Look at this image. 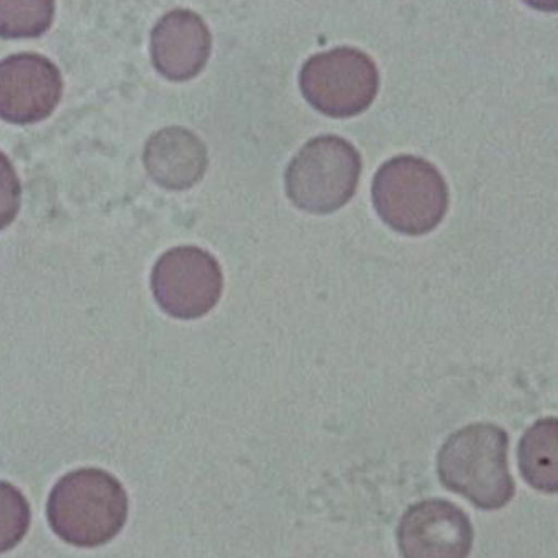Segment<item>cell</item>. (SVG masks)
<instances>
[{
    "label": "cell",
    "instance_id": "ba28073f",
    "mask_svg": "<svg viewBox=\"0 0 558 558\" xmlns=\"http://www.w3.org/2000/svg\"><path fill=\"white\" fill-rule=\"evenodd\" d=\"M61 71L50 59L31 52L0 61V119L34 124L49 118L61 102Z\"/></svg>",
    "mask_w": 558,
    "mask_h": 558
},
{
    "label": "cell",
    "instance_id": "6da1fadb",
    "mask_svg": "<svg viewBox=\"0 0 558 558\" xmlns=\"http://www.w3.org/2000/svg\"><path fill=\"white\" fill-rule=\"evenodd\" d=\"M130 498L111 473L81 469L62 476L47 500L50 529L65 544L96 548L114 541L128 522Z\"/></svg>",
    "mask_w": 558,
    "mask_h": 558
},
{
    "label": "cell",
    "instance_id": "277c9868",
    "mask_svg": "<svg viewBox=\"0 0 558 558\" xmlns=\"http://www.w3.org/2000/svg\"><path fill=\"white\" fill-rule=\"evenodd\" d=\"M360 172L362 158L353 144L338 136L315 137L288 166L287 193L303 211L329 215L354 196Z\"/></svg>",
    "mask_w": 558,
    "mask_h": 558
},
{
    "label": "cell",
    "instance_id": "5bb4252c",
    "mask_svg": "<svg viewBox=\"0 0 558 558\" xmlns=\"http://www.w3.org/2000/svg\"><path fill=\"white\" fill-rule=\"evenodd\" d=\"M21 208V183L14 166L0 153V231L5 230Z\"/></svg>",
    "mask_w": 558,
    "mask_h": 558
},
{
    "label": "cell",
    "instance_id": "7c38bea8",
    "mask_svg": "<svg viewBox=\"0 0 558 558\" xmlns=\"http://www.w3.org/2000/svg\"><path fill=\"white\" fill-rule=\"evenodd\" d=\"M56 0H0V37L36 39L54 22Z\"/></svg>",
    "mask_w": 558,
    "mask_h": 558
},
{
    "label": "cell",
    "instance_id": "4fadbf2b",
    "mask_svg": "<svg viewBox=\"0 0 558 558\" xmlns=\"http://www.w3.org/2000/svg\"><path fill=\"white\" fill-rule=\"evenodd\" d=\"M29 525V501L14 485L0 482V554L21 544Z\"/></svg>",
    "mask_w": 558,
    "mask_h": 558
},
{
    "label": "cell",
    "instance_id": "8fae6325",
    "mask_svg": "<svg viewBox=\"0 0 558 558\" xmlns=\"http://www.w3.org/2000/svg\"><path fill=\"white\" fill-rule=\"evenodd\" d=\"M519 469L530 487L558 494V418H544L526 429L519 445Z\"/></svg>",
    "mask_w": 558,
    "mask_h": 558
},
{
    "label": "cell",
    "instance_id": "3957f363",
    "mask_svg": "<svg viewBox=\"0 0 558 558\" xmlns=\"http://www.w3.org/2000/svg\"><path fill=\"white\" fill-rule=\"evenodd\" d=\"M373 205L391 230L409 236L434 231L448 209L444 175L426 159L398 156L385 162L373 181Z\"/></svg>",
    "mask_w": 558,
    "mask_h": 558
},
{
    "label": "cell",
    "instance_id": "52a82bcc",
    "mask_svg": "<svg viewBox=\"0 0 558 558\" xmlns=\"http://www.w3.org/2000/svg\"><path fill=\"white\" fill-rule=\"evenodd\" d=\"M397 541L401 558H469L473 526L457 505L428 498L403 513Z\"/></svg>",
    "mask_w": 558,
    "mask_h": 558
},
{
    "label": "cell",
    "instance_id": "8992f818",
    "mask_svg": "<svg viewBox=\"0 0 558 558\" xmlns=\"http://www.w3.org/2000/svg\"><path fill=\"white\" fill-rule=\"evenodd\" d=\"M150 288L172 318L196 319L208 315L221 298L222 272L208 251L172 247L156 263Z\"/></svg>",
    "mask_w": 558,
    "mask_h": 558
},
{
    "label": "cell",
    "instance_id": "9a60e30c",
    "mask_svg": "<svg viewBox=\"0 0 558 558\" xmlns=\"http://www.w3.org/2000/svg\"><path fill=\"white\" fill-rule=\"evenodd\" d=\"M529 8L541 12H558V0H523Z\"/></svg>",
    "mask_w": 558,
    "mask_h": 558
},
{
    "label": "cell",
    "instance_id": "7a4b0ae2",
    "mask_svg": "<svg viewBox=\"0 0 558 558\" xmlns=\"http://www.w3.org/2000/svg\"><path fill=\"white\" fill-rule=\"evenodd\" d=\"M441 484L476 509L500 510L515 495L509 469V435L492 423H473L454 432L438 451Z\"/></svg>",
    "mask_w": 558,
    "mask_h": 558
},
{
    "label": "cell",
    "instance_id": "30bf717a",
    "mask_svg": "<svg viewBox=\"0 0 558 558\" xmlns=\"http://www.w3.org/2000/svg\"><path fill=\"white\" fill-rule=\"evenodd\" d=\"M144 166L150 180L165 190H190L208 169V150L191 131L166 128L147 140Z\"/></svg>",
    "mask_w": 558,
    "mask_h": 558
},
{
    "label": "cell",
    "instance_id": "9c48e42d",
    "mask_svg": "<svg viewBox=\"0 0 558 558\" xmlns=\"http://www.w3.org/2000/svg\"><path fill=\"white\" fill-rule=\"evenodd\" d=\"M209 56L211 33L194 12H169L150 34V58L166 80H193L208 64Z\"/></svg>",
    "mask_w": 558,
    "mask_h": 558
},
{
    "label": "cell",
    "instance_id": "5b68a950",
    "mask_svg": "<svg viewBox=\"0 0 558 558\" xmlns=\"http://www.w3.org/2000/svg\"><path fill=\"white\" fill-rule=\"evenodd\" d=\"M300 86L310 106L329 118H353L369 108L378 93L375 62L353 47L313 56L304 62Z\"/></svg>",
    "mask_w": 558,
    "mask_h": 558
}]
</instances>
